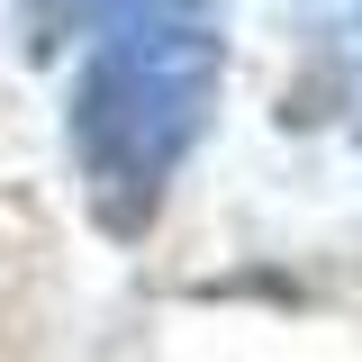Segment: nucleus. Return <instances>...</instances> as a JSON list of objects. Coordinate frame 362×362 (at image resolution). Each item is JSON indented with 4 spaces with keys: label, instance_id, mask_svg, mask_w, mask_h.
Listing matches in <instances>:
<instances>
[{
    "label": "nucleus",
    "instance_id": "2",
    "mask_svg": "<svg viewBox=\"0 0 362 362\" xmlns=\"http://www.w3.org/2000/svg\"><path fill=\"white\" fill-rule=\"evenodd\" d=\"M118 0H18V28H28V54H54L64 37H82L90 18H109Z\"/></svg>",
    "mask_w": 362,
    "mask_h": 362
},
{
    "label": "nucleus",
    "instance_id": "1",
    "mask_svg": "<svg viewBox=\"0 0 362 362\" xmlns=\"http://www.w3.org/2000/svg\"><path fill=\"white\" fill-rule=\"evenodd\" d=\"M226 73V9L218 0H118L109 37L73 90V163L90 218L109 235H145L163 181L209 127Z\"/></svg>",
    "mask_w": 362,
    "mask_h": 362
}]
</instances>
